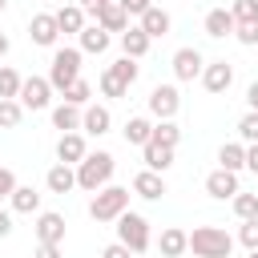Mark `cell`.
I'll return each mask as SVG.
<instances>
[{
  "instance_id": "obj_12",
  "label": "cell",
  "mask_w": 258,
  "mask_h": 258,
  "mask_svg": "<svg viewBox=\"0 0 258 258\" xmlns=\"http://www.w3.org/2000/svg\"><path fill=\"white\" fill-rule=\"evenodd\" d=\"M109 125H113L109 105H85V109H81V133H89V137H105Z\"/></svg>"
},
{
  "instance_id": "obj_34",
  "label": "cell",
  "mask_w": 258,
  "mask_h": 258,
  "mask_svg": "<svg viewBox=\"0 0 258 258\" xmlns=\"http://www.w3.org/2000/svg\"><path fill=\"white\" fill-rule=\"evenodd\" d=\"M20 73L16 69H8V64H0V97H8V101H16V93H20Z\"/></svg>"
},
{
  "instance_id": "obj_21",
  "label": "cell",
  "mask_w": 258,
  "mask_h": 258,
  "mask_svg": "<svg viewBox=\"0 0 258 258\" xmlns=\"http://www.w3.org/2000/svg\"><path fill=\"white\" fill-rule=\"evenodd\" d=\"M44 185H48V194H69V189H77V169L64 165V161H56L44 173Z\"/></svg>"
},
{
  "instance_id": "obj_13",
  "label": "cell",
  "mask_w": 258,
  "mask_h": 258,
  "mask_svg": "<svg viewBox=\"0 0 258 258\" xmlns=\"http://www.w3.org/2000/svg\"><path fill=\"white\" fill-rule=\"evenodd\" d=\"M137 24H141V32L149 36V40H157V36H169V28H173V16L165 12V8H145L141 16H137Z\"/></svg>"
},
{
  "instance_id": "obj_45",
  "label": "cell",
  "mask_w": 258,
  "mask_h": 258,
  "mask_svg": "<svg viewBox=\"0 0 258 258\" xmlns=\"http://www.w3.org/2000/svg\"><path fill=\"white\" fill-rule=\"evenodd\" d=\"M77 4L85 8V16H97V12H101V8L109 4V0H77Z\"/></svg>"
},
{
  "instance_id": "obj_33",
  "label": "cell",
  "mask_w": 258,
  "mask_h": 258,
  "mask_svg": "<svg viewBox=\"0 0 258 258\" xmlns=\"http://www.w3.org/2000/svg\"><path fill=\"white\" fill-rule=\"evenodd\" d=\"M20 117H24V105H20V101L0 97V129H16V125H20Z\"/></svg>"
},
{
  "instance_id": "obj_24",
  "label": "cell",
  "mask_w": 258,
  "mask_h": 258,
  "mask_svg": "<svg viewBox=\"0 0 258 258\" xmlns=\"http://www.w3.org/2000/svg\"><path fill=\"white\" fill-rule=\"evenodd\" d=\"M52 16H56V28L69 32V36H77V32L85 28V8H81V4H60Z\"/></svg>"
},
{
  "instance_id": "obj_44",
  "label": "cell",
  "mask_w": 258,
  "mask_h": 258,
  "mask_svg": "<svg viewBox=\"0 0 258 258\" xmlns=\"http://www.w3.org/2000/svg\"><path fill=\"white\" fill-rule=\"evenodd\" d=\"M246 169H250V173H258V141H250V145H246Z\"/></svg>"
},
{
  "instance_id": "obj_32",
  "label": "cell",
  "mask_w": 258,
  "mask_h": 258,
  "mask_svg": "<svg viewBox=\"0 0 258 258\" xmlns=\"http://www.w3.org/2000/svg\"><path fill=\"white\" fill-rule=\"evenodd\" d=\"M60 97H64L69 105H81V109H85V105H89V97H93V85H89L85 77H77V81H73V85H69Z\"/></svg>"
},
{
  "instance_id": "obj_26",
  "label": "cell",
  "mask_w": 258,
  "mask_h": 258,
  "mask_svg": "<svg viewBox=\"0 0 258 258\" xmlns=\"http://www.w3.org/2000/svg\"><path fill=\"white\" fill-rule=\"evenodd\" d=\"M52 129H60V133L81 129V105H69V101L52 105Z\"/></svg>"
},
{
  "instance_id": "obj_49",
  "label": "cell",
  "mask_w": 258,
  "mask_h": 258,
  "mask_svg": "<svg viewBox=\"0 0 258 258\" xmlns=\"http://www.w3.org/2000/svg\"><path fill=\"white\" fill-rule=\"evenodd\" d=\"M4 8H8V0H0V12H4Z\"/></svg>"
},
{
  "instance_id": "obj_14",
  "label": "cell",
  "mask_w": 258,
  "mask_h": 258,
  "mask_svg": "<svg viewBox=\"0 0 258 258\" xmlns=\"http://www.w3.org/2000/svg\"><path fill=\"white\" fill-rule=\"evenodd\" d=\"M206 194L214 198V202H230L234 194H238V173H230V169H214L210 177H206Z\"/></svg>"
},
{
  "instance_id": "obj_28",
  "label": "cell",
  "mask_w": 258,
  "mask_h": 258,
  "mask_svg": "<svg viewBox=\"0 0 258 258\" xmlns=\"http://www.w3.org/2000/svg\"><path fill=\"white\" fill-rule=\"evenodd\" d=\"M121 133H125V145H145L149 133H153V121H149V117H129Z\"/></svg>"
},
{
  "instance_id": "obj_7",
  "label": "cell",
  "mask_w": 258,
  "mask_h": 258,
  "mask_svg": "<svg viewBox=\"0 0 258 258\" xmlns=\"http://www.w3.org/2000/svg\"><path fill=\"white\" fill-rule=\"evenodd\" d=\"M16 101H20L24 109H32V113L48 109V105H52V85H48V77H24Z\"/></svg>"
},
{
  "instance_id": "obj_4",
  "label": "cell",
  "mask_w": 258,
  "mask_h": 258,
  "mask_svg": "<svg viewBox=\"0 0 258 258\" xmlns=\"http://www.w3.org/2000/svg\"><path fill=\"white\" fill-rule=\"evenodd\" d=\"M81 48H56L52 52V64H48V85H52V93H64L77 77H81Z\"/></svg>"
},
{
  "instance_id": "obj_20",
  "label": "cell",
  "mask_w": 258,
  "mask_h": 258,
  "mask_svg": "<svg viewBox=\"0 0 258 258\" xmlns=\"http://www.w3.org/2000/svg\"><path fill=\"white\" fill-rule=\"evenodd\" d=\"M149 36L141 32V24H129L125 32H121V56H133V60H141L145 52H149Z\"/></svg>"
},
{
  "instance_id": "obj_42",
  "label": "cell",
  "mask_w": 258,
  "mask_h": 258,
  "mask_svg": "<svg viewBox=\"0 0 258 258\" xmlns=\"http://www.w3.org/2000/svg\"><path fill=\"white\" fill-rule=\"evenodd\" d=\"M12 189H16V173H12V169H4V165H0V198H8V194H12Z\"/></svg>"
},
{
  "instance_id": "obj_5",
  "label": "cell",
  "mask_w": 258,
  "mask_h": 258,
  "mask_svg": "<svg viewBox=\"0 0 258 258\" xmlns=\"http://www.w3.org/2000/svg\"><path fill=\"white\" fill-rule=\"evenodd\" d=\"M117 242H125L133 254H145V250H149V242H153V234H149V222H145L141 214L125 210V214L117 218Z\"/></svg>"
},
{
  "instance_id": "obj_6",
  "label": "cell",
  "mask_w": 258,
  "mask_h": 258,
  "mask_svg": "<svg viewBox=\"0 0 258 258\" xmlns=\"http://www.w3.org/2000/svg\"><path fill=\"white\" fill-rule=\"evenodd\" d=\"M145 105H149L153 121H169L181 109V93H177V85H153V93L145 97Z\"/></svg>"
},
{
  "instance_id": "obj_36",
  "label": "cell",
  "mask_w": 258,
  "mask_h": 258,
  "mask_svg": "<svg viewBox=\"0 0 258 258\" xmlns=\"http://www.w3.org/2000/svg\"><path fill=\"white\" fill-rule=\"evenodd\" d=\"M238 137L250 145V141H258V113L250 109V113H242V121H238Z\"/></svg>"
},
{
  "instance_id": "obj_43",
  "label": "cell",
  "mask_w": 258,
  "mask_h": 258,
  "mask_svg": "<svg viewBox=\"0 0 258 258\" xmlns=\"http://www.w3.org/2000/svg\"><path fill=\"white\" fill-rule=\"evenodd\" d=\"M32 258H60V246H52V242H36V254Z\"/></svg>"
},
{
  "instance_id": "obj_22",
  "label": "cell",
  "mask_w": 258,
  "mask_h": 258,
  "mask_svg": "<svg viewBox=\"0 0 258 258\" xmlns=\"http://www.w3.org/2000/svg\"><path fill=\"white\" fill-rule=\"evenodd\" d=\"M97 24H101L105 32H117V36H121V32L129 28V12H125V8L117 4V0H109V4H105V8L97 12Z\"/></svg>"
},
{
  "instance_id": "obj_11",
  "label": "cell",
  "mask_w": 258,
  "mask_h": 258,
  "mask_svg": "<svg viewBox=\"0 0 258 258\" xmlns=\"http://www.w3.org/2000/svg\"><path fill=\"white\" fill-rule=\"evenodd\" d=\"M32 230H36V242H52V246H60V242H64V214H56V210H40Z\"/></svg>"
},
{
  "instance_id": "obj_2",
  "label": "cell",
  "mask_w": 258,
  "mask_h": 258,
  "mask_svg": "<svg viewBox=\"0 0 258 258\" xmlns=\"http://www.w3.org/2000/svg\"><path fill=\"white\" fill-rule=\"evenodd\" d=\"M189 254L194 258H230L234 234H226L222 226H194L189 230Z\"/></svg>"
},
{
  "instance_id": "obj_18",
  "label": "cell",
  "mask_w": 258,
  "mask_h": 258,
  "mask_svg": "<svg viewBox=\"0 0 258 258\" xmlns=\"http://www.w3.org/2000/svg\"><path fill=\"white\" fill-rule=\"evenodd\" d=\"M202 28H206V36H214V40L234 36V16H230V8H210L206 20H202Z\"/></svg>"
},
{
  "instance_id": "obj_25",
  "label": "cell",
  "mask_w": 258,
  "mask_h": 258,
  "mask_svg": "<svg viewBox=\"0 0 258 258\" xmlns=\"http://www.w3.org/2000/svg\"><path fill=\"white\" fill-rule=\"evenodd\" d=\"M141 157H145V169H157V173H165L173 165V149L169 145H157V141H145L141 145Z\"/></svg>"
},
{
  "instance_id": "obj_38",
  "label": "cell",
  "mask_w": 258,
  "mask_h": 258,
  "mask_svg": "<svg viewBox=\"0 0 258 258\" xmlns=\"http://www.w3.org/2000/svg\"><path fill=\"white\" fill-rule=\"evenodd\" d=\"M238 242H242L246 250H258V218H250V222L238 226Z\"/></svg>"
},
{
  "instance_id": "obj_48",
  "label": "cell",
  "mask_w": 258,
  "mask_h": 258,
  "mask_svg": "<svg viewBox=\"0 0 258 258\" xmlns=\"http://www.w3.org/2000/svg\"><path fill=\"white\" fill-rule=\"evenodd\" d=\"M4 52H8V36L0 32V56H4Z\"/></svg>"
},
{
  "instance_id": "obj_29",
  "label": "cell",
  "mask_w": 258,
  "mask_h": 258,
  "mask_svg": "<svg viewBox=\"0 0 258 258\" xmlns=\"http://www.w3.org/2000/svg\"><path fill=\"white\" fill-rule=\"evenodd\" d=\"M109 73H113V77H117L125 89H133V81L141 77V64H137L133 56H121V60H113V64H109Z\"/></svg>"
},
{
  "instance_id": "obj_23",
  "label": "cell",
  "mask_w": 258,
  "mask_h": 258,
  "mask_svg": "<svg viewBox=\"0 0 258 258\" xmlns=\"http://www.w3.org/2000/svg\"><path fill=\"white\" fill-rule=\"evenodd\" d=\"M8 206H12V214H40V194L32 185H20L16 181V189L8 194Z\"/></svg>"
},
{
  "instance_id": "obj_8",
  "label": "cell",
  "mask_w": 258,
  "mask_h": 258,
  "mask_svg": "<svg viewBox=\"0 0 258 258\" xmlns=\"http://www.w3.org/2000/svg\"><path fill=\"white\" fill-rule=\"evenodd\" d=\"M169 64H173V77H177V81H198V77H202V69H206V56H202L194 44H185V48H177V52H173V60H169Z\"/></svg>"
},
{
  "instance_id": "obj_15",
  "label": "cell",
  "mask_w": 258,
  "mask_h": 258,
  "mask_svg": "<svg viewBox=\"0 0 258 258\" xmlns=\"http://www.w3.org/2000/svg\"><path fill=\"white\" fill-rule=\"evenodd\" d=\"M85 153H89V145H85V133H81V129H73V133H60V141H56V161H64V165H77Z\"/></svg>"
},
{
  "instance_id": "obj_10",
  "label": "cell",
  "mask_w": 258,
  "mask_h": 258,
  "mask_svg": "<svg viewBox=\"0 0 258 258\" xmlns=\"http://www.w3.org/2000/svg\"><path fill=\"white\" fill-rule=\"evenodd\" d=\"M202 85H206V93H226V89L234 85V64H230V60H206Z\"/></svg>"
},
{
  "instance_id": "obj_50",
  "label": "cell",
  "mask_w": 258,
  "mask_h": 258,
  "mask_svg": "<svg viewBox=\"0 0 258 258\" xmlns=\"http://www.w3.org/2000/svg\"><path fill=\"white\" fill-rule=\"evenodd\" d=\"M250 258H258V250H250Z\"/></svg>"
},
{
  "instance_id": "obj_16",
  "label": "cell",
  "mask_w": 258,
  "mask_h": 258,
  "mask_svg": "<svg viewBox=\"0 0 258 258\" xmlns=\"http://www.w3.org/2000/svg\"><path fill=\"white\" fill-rule=\"evenodd\" d=\"M157 250H161V258H181V254H189V234L181 226H165L157 238Z\"/></svg>"
},
{
  "instance_id": "obj_46",
  "label": "cell",
  "mask_w": 258,
  "mask_h": 258,
  "mask_svg": "<svg viewBox=\"0 0 258 258\" xmlns=\"http://www.w3.org/2000/svg\"><path fill=\"white\" fill-rule=\"evenodd\" d=\"M246 105L258 113V81H250V85H246Z\"/></svg>"
},
{
  "instance_id": "obj_39",
  "label": "cell",
  "mask_w": 258,
  "mask_h": 258,
  "mask_svg": "<svg viewBox=\"0 0 258 258\" xmlns=\"http://www.w3.org/2000/svg\"><path fill=\"white\" fill-rule=\"evenodd\" d=\"M101 93H105V97H125L129 89H125V85H121V81H117V77L105 69V73H101Z\"/></svg>"
},
{
  "instance_id": "obj_37",
  "label": "cell",
  "mask_w": 258,
  "mask_h": 258,
  "mask_svg": "<svg viewBox=\"0 0 258 258\" xmlns=\"http://www.w3.org/2000/svg\"><path fill=\"white\" fill-rule=\"evenodd\" d=\"M234 36H238V44H246V48H254V44H258V20H246V24H234Z\"/></svg>"
},
{
  "instance_id": "obj_35",
  "label": "cell",
  "mask_w": 258,
  "mask_h": 258,
  "mask_svg": "<svg viewBox=\"0 0 258 258\" xmlns=\"http://www.w3.org/2000/svg\"><path fill=\"white\" fill-rule=\"evenodd\" d=\"M230 16H234V24L258 20V0H234V4H230Z\"/></svg>"
},
{
  "instance_id": "obj_27",
  "label": "cell",
  "mask_w": 258,
  "mask_h": 258,
  "mask_svg": "<svg viewBox=\"0 0 258 258\" xmlns=\"http://www.w3.org/2000/svg\"><path fill=\"white\" fill-rule=\"evenodd\" d=\"M218 165L230 169V173L246 169V141H226V145L218 149Z\"/></svg>"
},
{
  "instance_id": "obj_9",
  "label": "cell",
  "mask_w": 258,
  "mask_h": 258,
  "mask_svg": "<svg viewBox=\"0 0 258 258\" xmlns=\"http://www.w3.org/2000/svg\"><path fill=\"white\" fill-rule=\"evenodd\" d=\"M56 36H60V28H56V16H52V12H36V16L28 20V40H32V44L52 48Z\"/></svg>"
},
{
  "instance_id": "obj_40",
  "label": "cell",
  "mask_w": 258,
  "mask_h": 258,
  "mask_svg": "<svg viewBox=\"0 0 258 258\" xmlns=\"http://www.w3.org/2000/svg\"><path fill=\"white\" fill-rule=\"evenodd\" d=\"M101 258H137V254H133L125 242H109V246L101 250Z\"/></svg>"
},
{
  "instance_id": "obj_19",
  "label": "cell",
  "mask_w": 258,
  "mask_h": 258,
  "mask_svg": "<svg viewBox=\"0 0 258 258\" xmlns=\"http://www.w3.org/2000/svg\"><path fill=\"white\" fill-rule=\"evenodd\" d=\"M77 40H81V52H93V56H101V52L113 44V32H105L101 24H85V28L77 32Z\"/></svg>"
},
{
  "instance_id": "obj_3",
  "label": "cell",
  "mask_w": 258,
  "mask_h": 258,
  "mask_svg": "<svg viewBox=\"0 0 258 258\" xmlns=\"http://www.w3.org/2000/svg\"><path fill=\"white\" fill-rule=\"evenodd\" d=\"M129 198H133V194H129L125 185H113V181H109V185H101V189L93 194L89 218H93V222H117V218L129 210Z\"/></svg>"
},
{
  "instance_id": "obj_30",
  "label": "cell",
  "mask_w": 258,
  "mask_h": 258,
  "mask_svg": "<svg viewBox=\"0 0 258 258\" xmlns=\"http://www.w3.org/2000/svg\"><path fill=\"white\" fill-rule=\"evenodd\" d=\"M149 141H157V145H169V149H177V141H181V129L173 125V117H169V121H153V133H149Z\"/></svg>"
},
{
  "instance_id": "obj_31",
  "label": "cell",
  "mask_w": 258,
  "mask_h": 258,
  "mask_svg": "<svg viewBox=\"0 0 258 258\" xmlns=\"http://www.w3.org/2000/svg\"><path fill=\"white\" fill-rule=\"evenodd\" d=\"M234 202V214H238V222H250V218H258V194H234L230 198Z\"/></svg>"
},
{
  "instance_id": "obj_47",
  "label": "cell",
  "mask_w": 258,
  "mask_h": 258,
  "mask_svg": "<svg viewBox=\"0 0 258 258\" xmlns=\"http://www.w3.org/2000/svg\"><path fill=\"white\" fill-rule=\"evenodd\" d=\"M8 234H12V214L0 210V238H8Z\"/></svg>"
},
{
  "instance_id": "obj_51",
  "label": "cell",
  "mask_w": 258,
  "mask_h": 258,
  "mask_svg": "<svg viewBox=\"0 0 258 258\" xmlns=\"http://www.w3.org/2000/svg\"><path fill=\"white\" fill-rule=\"evenodd\" d=\"M48 4H56V0H48Z\"/></svg>"
},
{
  "instance_id": "obj_17",
  "label": "cell",
  "mask_w": 258,
  "mask_h": 258,
  "mask_svg": "<svg viewBox=\"0 0 258 258\" xmlns=\"http://www.w3.org/2000/svg\"><path fill=\"white\" fill-rule=\"evenodd\" d=\"M133 194L145 198V202H157V198L169 194V189H165V177H161L157 169H141V173L133 177Z\"/></svg>"
},
{
  "instance_id": "obj_1",
  "label": "cell",
  "mask_w": 258,
  "mask_h": 258,
  "mask_svg": "<svg viewBox=\"0 0 258 258\" xmlns=\"http://www.w3.org/2000/svg\"><path fill=\"white\" fill-rule=\"evenodd\" d=\"M73 169H77V185H81L85 194H97L101 185H109V181H113L117 161H113V153H109V149H97V153H85Z\"/></svg>"
},
{
  "instance_id": "obj_41",
  "label": "cell",
  "mask_w": 258,
  "mask_h": 258,
  "mask_svg": "<svg viewBox=\"0 0 258 258\" xmlns=\"http://www.w3.org/2000/svg\"><path fill=\"white\" fill-rule=\"evenodd\" d=\"M117 4H121V8L129 12V16H141L145 8H153V0H117Z\"/></svg>"
}]
</instances>
